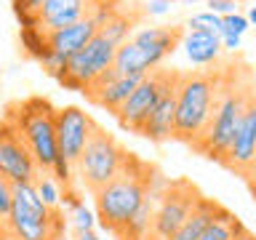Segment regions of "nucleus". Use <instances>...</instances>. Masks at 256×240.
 <instances>
[{"label": "nucleus", "mask_w": 256, "mask_h": 240, "mask_svg": "<svg viewBox=\"0 0 256 240\" xmlns=\"http://www.w3.org/2000/svg\"><path fill=\"white\" fill-rule=\"evenodd\" d=\"M160 187H163V179H160L158 168L131 152L115 179L104 184L99 192H94L96 219H99L102 230L120 238V232L126 230V224L136 214V208Z\"/></svg>", "instance_id": "nucleus-1"}, {"label": "nucleus", "mask_w": 256, "mask_h": 240, "mask_svg": "<svg viewBox=\"0 0 256 240\" xmlns=\"http://www.w3.org/2000/svg\"><path fill=\"white\" fill-rule=\"evenodd\" d=\"M256 83V72L248 70L246 64H227L222 67V80H219V96H216V110L214 118L208 123L206 136L200 139V144L195 147L198 155H203L208 160H216L222 166L224 155H227L235 131L243 118L248 94L254 91Z\"/></svg>", "instance_id": "nucleus-2"}, {"label": "nucleus", "mask_w": 256, "mask_h": 240, "mask_svg": "<svg viewBox=\"0 0 256 240\" xmlns=\"http://www.w3.org/2000/svg\"><path fill=\"white\" fill-rule=\"evenodd\" d=\"M184 54L192 64L198 67H206V64H214L222 54V38L214 35V32H187L182 38Z\"/></svg>", "instance_id": "nucleus-19"}, {"label": "nucleus", "mask_w": 256, "mask_h": 240, "mask_svg": "<svg viewBox=\"0 0 256 240\" xmlns=\"http://www.w3.org/2000/svg\"><path fill=\"white\" fill-rule=\"evenodd\" d=\"M179 75L182 72H176V70H152L150 75L134 88V94L128 96V102L115 112L118 123L123 128H128V131L139 134L144 128V123H147V118L152 115V110L158 107V102L163 99V94L171 91V88L179 83Z\"/></svg>", "instance_id": "nucleus-9"}, {"label": "nucleus", "mask_w": 256, "mask_h": 240, "mask_svg": "<svg viewBox=\"0 0 256 240\" xmlns=\"http://www.w3.org/2000/svg\"><path fill=\"white\" fill-rule=\"evenodd\" d=\"M187 30L190 32H214V35H222V16L203 11V14H192L187 19Z\"/></svg>", "instance_id": "nucleus-24"}, {"label": "nucleus", "mask_w": 256, "mask_h": 240, "mask_svg": "<svg viewBox=\"0 0 256 240\" xmlns=\"http://www.w3.org/2000/svg\"><path fill=\"white\" fill-rule=\"evenodd\" d=\"M6 227L11 240H64L67 224H64V211L46 206L32 182L14 184V203Z\"/></svg>", "instance_id": "nucleus-5"}, {"label": "nucleus", "mask_w": 256, "mask_h": 240, "mask_svg": "<svg viewBox=\"0 0 256 240\" xmlns=\"http://www.w3.org/2000/svg\"><path fill=\"white\" fill-rule=\"evenodd\" d=\"M35 190H38V195L43 198L46 206L59 208V203H62V192H59V182L54 179V174H40L38 182H35Z\"/></svg>", "instance_id": "nucleus-23"}, {"label": "nucleus", "mask_w": 256, "mask_h": 240, "mask_svg": "<svg viewBox=\"0 0 256 240\" xmlns=\"http://www.w3.org/2000/svg\"><path fill=\"white\" fill-rule=\"evenodd\" d=\"M78 240H99V235L94 230H88V232H78Z\"/></svg>", "instance_id": "nucleus-34"}, {"label": "nucleus", "mask_w": 256, "mask_h": 240, "mask_svg": "<svg viewBox=\"0 0 256 240\" xmlns=\"http://www.w3.org/2000/svg\"><path fill=\"white\" fill-rule=\"evenodd\" d=\"M240 227H246V224L240 222L238 216L230 211V208L219 206V211L214 214L208 230L203 232V240H232V235H235Z\"/></svg>", "instance_id": "nucleus-21"}, {"label": "nucleus", "mask_w": 256, "mask_h": 240, "mask_svg": "<svg viewBox=\"0 0 256 240\" xmlns=\"http://www.w3.org/2000/svg\"><path fill=\"white\" fill-rule=\"evenodd\" d=\"M171 3L174 0H150L144 8H147V16H163L171 11Z\"/></svg>", "instance_id": "nucleus-30"}, {"label": "nucleus", "mask_w": 256, "mask_h": 240, "mask_svg": "<svg viewBox=\"0 0 256 240\" xmlns=\"http://www.w3.org/2000/svg\"><path fill=\"white\" fill-rule=\"evenodd\" d=\"M248 27H251V22H248V16H243V14H227V16H222V35H240V38H243L246 32H248Z\"/></svg>", "instance_id": "nucleus-26"}, {"label": "nucleus", "mask_w": 256, "mask_h": 240, "mask_svg": "<svg viewBox=\"0 0 256 240\" xmlns=\"http://www.w3.org/2000/svg\"><path fill=\"white\" fill-rule=\"evenodd\" d=\"M254 163H256V83H254V91L248 94L243 118H240L235 139H232L222 166L238 176H246Z\"/></svg>", "instance_id": "nucleus-13"}, {"label": "nucleus", "mask_w": 256, "mask_h": 240, "mask_svg": "<svg viewBox=\"0 0 256 240\" xmlns=\"http://www.w3.org/2000/svg\"><path fill=\"white\" fill-rule=\"evenodd\" d=\"M179 3H184V6H195V3H200V0H179Z\"/></svg>", "instance_id": "nucleus-37"}, {"label": "nucleus", "mask_w": 256, "mask_h": 240, "mask_svg": "<svg viewBox=\"0 0 256 240\" xmlns=\"http://www.w3.org/2000/svg\"><path fill=\"white\" fill-rule=\"evenodd\" d=\"M115 51H118V46H112L110 40H104L99 32H96V38L83 48V51H78L75 56H70V59H67L59 83L64 88H70V91L86 94L88 88H91L96 80L104 75V72L112 70Z\"/></svg>", "instance_id": "nucleus-10"}, {"label": "nucleus", "mask_w": 256, "mask_h": 240, "mask_svg": "<svg viewBox=\"0 0 256 240\" xmlns=\"http://www.w3.org/2000/svg\"><path fill=\"white\" fill-rule=\"evenodd\" d=\"M182 38V27H144L134 38H128L123 46H118L112 70H115V75H150L152 70L163 64L166 56L176 51Z\"/></svg>", "instance_id": "nucleus-6"}, {"label": "nucleus", "mask_w": 256, "mask_h": 240, "mask_svg": "<svg viewBox=\"0 0 256 240\" xmlns=\"http://www.w3.org/2000/svg\"><path fill=\"white\" fill-rule=\"evenodd\" d=\"M6 120L16 128L22 142L27 144L30 155L35 158L38 168L43 174H51V168L59 158L56 144V107L46 96H30L8 107Z\"/></svg>", "instance_id": "nucleus-4"}, {"label": "nucleus", "mask_w": 256, "mask_h": 240, "mask_svg": "<svg viewBox=\"0 0 256 240\" xmlns=\"http://www.w3.org/2000/svg\"><path fill=\"white\" fill-rule=\"evenodd\" d=\"M19 43L24 48V54L32 56L35 62H43V56L51 51V48H48V35L40 27H22L19 30Z\"/></svg>", "instance_id": "nucleus-22"}, {"label": "nucleus", "mask_w": 256, "mask_h": 240, "mask_svg": "<svg viewBox=\"0 0 256 240\" xmlns=\"http://www.w3.org/2000/svg\"><path fill=\"white\" fill-rule=\"evenodd\" d=\"M219 70H195L182 72L179 86H176V126L174 139L184 142L195 150L200 139L208 131V123L216 110V96H219Z\"/></svg>", "instance_id": "nucleus-3"}, {"label": "nucleus", "mask_w": 256, "mask_h": 240, "mask_svg": "<svg viewBox=\"0 0 256 240\" xmlns=\"http://www.w3.org/2000/svg\"><path fill=\"white\" fill-rule=\"evenodd\" d=\"M144 78H139V75H115V70H107L86 91V99L91 104H96V107H102V110H107V112L115 115V112L128 102V96L134 94V88L139 86Z\"/></svg>", "instance_id": "nucleus-14"}, {"label": "nucleus", "mask_w": 256, "mask_h": 240, "mask_svg": "<svg viewBox=\"0 0 256 240\" xmlns=\"http://www.w3.org/2000/svg\"><path fill=\"white\" fill-rule=\"evenodd\" d=\"M240 46H243V38H240V35H222V48H227V51H238Z\"/></svg>", "instance_id": "nucleus-31"}, {"label": "nucleus", "mask_w": 256, "mask_h": 240, "mask_svg": "<svg viewBox=\"0 0 256 240\" xmlns=\"http://www.w3.org/2000/svg\"><path fill=\"white\" fill-rule=\"evenodd\" d=\"M96 32H99V24H96L91 16H86V19L70 24V27L46 32L48 35V48H51V54L62 56V59L67 62L70 56H75L78 51H83V48L91 43V40L96 38Z\"/></svg>", "instance_id": "nucleus-15"}, {"label": "nucleus", "mask_w": 256, "mask_h": 240, "mask_svg": "<svg viewBox=\"0 0 256 240\" xmlns=\"http://www.w3.org/2000/svg\"><path fill=\"white\" fill-rule=\"evenodd\" d=\"M232 240H256V235H254V232L248 230V227H240L235 235H232Z\"/></svg>", "instance_id": "nucleus-33"}, {"label": "nucleus", "mask_w": 256, "mask_h": 240, "mask_svg": "<svg viewBox=\"0 0 256 240\" xmlns=\"http://www.w3.org/2000/svg\"><path fill=\"white\" fill-rule=\"evenodd\" d=\"M0 240H11V235H8V227H6V222H0Z\"/></svg>", "instance_id": "nucleus-35"}, {"label": "nucleus", "mask_w": 256, "mask_h": 240, "mask_svg": "<svg viewBox=\"0 0 256 240\" xmlns=\"http://www.w3.org/2000/svg\"><path fill=\"white\" fill-rule=\"evenodd\" d=\"M144 14H147V8H136L134 3H123L107 22L99 24V35L104 40H110L112 46H123L128 35L134 32V27L142 22Z\"/></svg>", "instance_id": "nucleus-18"}, {"label": "nucleus", "mask_w": 256, "mask_h": 240, "mask_svg": "<svg viewBox=\"0 0 256 240\" xmlns=\"http://www.w3.org/2000/svg\"><path fill=\"white\" fill-rule=\"evenodd\" d=\"M11 203H14V184L6 176H0V222H8Z\"/></svg>", "instance_id": "nucleus-28"}, {"label": "nucleus", "mask_w": 256, "mask_h": 240, "mask_svg": "<svg viewBox=\"0 0 256 240\" xmlns=\"http://www.w3.org/2000/svg\"><path fill=\"white\" fill-rule=\"evenodd\" d=\"M128 152L110 131H104L102 126H96L94 136L88 139L83 155L75 163V176L88 192H99L104 184H110L120 174V168L126 166Z\"/></svg>", "instance_id": "nucleus-7"}, {"label": "nucleus", "mask_w": 256, "mask_h": 240, "mask_svg": "<svg viewBox=\"0 0 256 240\" xmlns=\"http://www.w3.org/2000/svg\"><path fill=\"white\" fill-rule=\"evenodd\" d=\"M179 86V83H176ZM176 86L171 91L163 94V99L158 102V107L152 110V115L147 118V123L139 131V136L144 139L155 142V144H163L168 139H174V126H176Z\"/></svg>", "instance_id": "nucleus-17"}, {"label": "nucleus", "mask_w": 256, "mask_h": 240, "mask_svg": "<svg viewBox=\"0 0 256 240\" xmlns=\"http://www.w3.org/2000/svg\"><path fill=\"white\" fill-rule=\"evenodd\" d=\"M96 120L80 107H62L56 110V144H59V155L75 168V163L83 155L88 139L96 131Z\"/></svg>", "instance_id": "nucleus-12"}, {"label": "nucleus", "mask_w": 256, "mask_h": 240, "mask_svg": "<svg viewBox=\"0 0 256 240\" xmlns=\"http://www.w3.org/2000/svg\"><path fill=\"white\" fill-rule=\"evenodd\" d=\"M43 0H11V6H14V14H16V19H19L22 27H38V8Z\"/></svg>", "instance_id": "nucleus-25"}, {"label": "nucleus", "mask_w": 256, "mask_h": 240, "mask_svg": "<svg viewBox=\"0 0 256 240\" xmlns=\"http://www.w3.org/2000/svg\"><path fill=\"white\" fill-rule=\"evenodd\" d=\"M248 22L256 24V6H251V11H248Z\"/></svg>", "instance_id": "nucleus-36"}, {"label": "nucleus", "mask_w": 256, "mask_h": 240, "mask_svg": "<svg viewBox=\"0 0 256 240\" xmlns=\"http://www.w3.org/2000/svg\"><path fill=\"white\" fill-rule=\"evenodd\" d=\"M72 224H75V232H88V230H94L96 224H99V219H96L86 206H80V208L72 211Z\"/></svg>", "instance_id": "nucleus-27"}, {"label": "nucleus", "mask_w": 256, "mask_h": 240, "mask_svg": "<svg viewBox=\"0 0 256 240\" xmlns=\"http://www.w3.org/2000/svg\"><path fill=\"white\" fill-rule=\"evenodd\" d=\"M91 0H43L38 8V27L43 32H54L62 27H70L88 16Z\"/></svg>", "instance_id": "nucleus-16"}, {"label": "nucleus", "mask_w": 256, "mask_h": 240, "mask_svg": "<svg viewBox=\"0 0 256 240\" xmlns=\"http://www.w3.org/2000/svg\"><path fill=\"white\" fill-rule=\"evenodd\" d=\"M43 174L30 155L27 144L16 134V128L3 118L0 120V176H6L11 184H32Z\"/></svg>", "instance_id": "nucleus-11"}, {"label": "nucleus", "mask_w": 256, "mask_h": 240, "mask_svg": "<svg viewBox=\"0 0 256 240\" xmlns=\"http://www.w3.org/2000/svg\"><path fill=\"white\" fill-rule=\"evenodd\" d=\"M219 206L222 203H216L214 198H206L203 195V198L198 200V206L192 208V214L184 219V224L174 232L171 240H203V232L208 230V224H211L214 214L219 211Z\"/></svg>", "instance_id": "nucleus-20"}, {"label": "nucleus", "mask_w": 256, "mask_h": 240, "mask_svg": "<svg viewBox=\"0 0 256 240\" xmlns=\"http://www.w3.org/2000/svg\"><path fill=\"white\" fill-rule=\"evenodd\" d=\"M200 198H203V192L187 179L163 182L155 200L147 240H171L174 232L184 224V219L192 214V208L198 206Z\"/></svg>", "instance_id": "nucleus-8"}, {"label": "nucleus", "mask_w": 256, "mask_h": 240, "mask_svg": "<svg viewBox=\"0 0 256 240\" xmlns=\"http://www.w3.org/2000/svg\"><path fill=\"white\" fill-rule=\"evenodd\" d=\"M243 179H246V184H248V192H251V198L256 200V163L248 168V174L243 176Z\"/></svg>", "instance_id": "nucleus-32"}, {"label": "nucleus", "mask_w": 256, "mask_h": 240, "mask_svg": "<svg viewBox=\"0 0 256 240\" xmlns=\"http://www.w3.org/2000/svg\"><path fill=\"white\" fill-rule=\"evenodd\" d=\"M238 3H240V0H206L208 11H211V14H219V16L238 14Z\"/></svg>", "instance_id": "nucleus-29"}]
</instances>
